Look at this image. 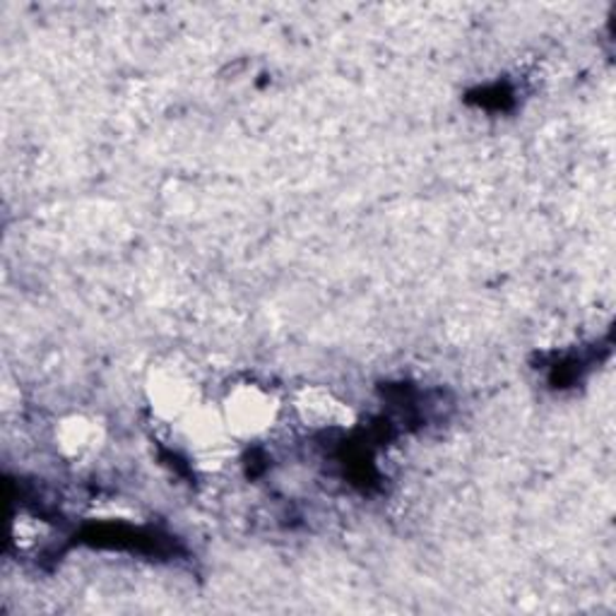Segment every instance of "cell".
<instances>
[{"instance_id":"7a4b0ae2","label":"cell","mask_w":616,"mask_h":616,"mask_svg":"<svg viewBox=\"0 0 616 616\" xmlns=\"http://www.w3.org/2000/svg\"><path fill=\"white\" fill-rule=\"evenodd\" d=\"M301 419L311 426H345L351 419V412L325 391H304L296 400Z\"/></svg>"},{"instance_id":"3957f363","label":"cell","mask_w":616,"mask_h":616,"mask_svg":"<svg viewBox=\"0 0 616 616\" xmlns=\"http://www.w3.org/2000/svg\"><path fill=\"white\" fill-rule=\"evenodd\" d=\"M99 441V429L92 422L85 419H72L60 432V446L66 448V452L70 456H85L94 448V444Z\"/></svg>"},{"instance_id":"6da1fadb","label":"cell","mask_w":616,"mask_h":616,"mask_svg":"<svg viewBox=\"0 0 616 616\" xmlns=\"http://www.w3.org/2000/svg\"><path fill=\"white\" fill-rule=\"evenodd\" d=\"M275 417H278V402L266 388L254 383L236 385L222 405V424L226 426V434L238 438L268 432Z\"/></svg>"}]
</instances>
